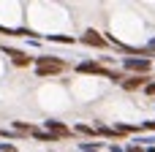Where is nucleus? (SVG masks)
<instances>
[{"label":"nucleus","instance_id":"nucleus-4","mask_svg":"<svg viewBox=\"0 0 155 152\" xmlns=\"http://www.w3.org/2000/svg\"><path fill=\"white\" fill-rule=\"evenodd\" d=\"M125 68L144 73V71H150V60H144V57H142V60H134V57H131V60H125Z\"/></svg>","mask_w":155,"mask_h":152},{"label":"nucleus","instance_id":"nucleus-8","mask_svg":"<svg viewBox=\"0 0 155 152\" xmlns=\"http://www.w3.org/2000/svg\"><path fill=\"white\" fill-rule=\"evenodd\" d=\"M0 152H16L14 144H0Z\"/></svg>","mask_w":155,"mask_h":152},{"label":"nucleus","instance_id":"nucleus-7","mask_svg":"<svg viewBox=\"0 0 155 152\" xmlns=\"http://www.w3.org/2000/svg\"><path fill=\"white\" fill-rule=\"evenodd\" d=\"M79 71H82V73H109V71H104L98 63H82Z\"/></svg>","mask_w":155,"mask_h":152},{"label":"nucleus","instance_id":"nucleus-11","mask_svg":"<svg viewBox=\"0 0 155 152\" xmlns=\"http://www.w3.org/2000/svg\"><path fill=\"white\" fill-rule=\"evenodd\" d=\"M128 152H144V150H142V147H136V144H131V147H128Z\"/></svg>","mask_w":155,"mask_h":152},{"label":"nucleus","instance_id":"nucleus-12","mask_svg":"<svg viewBox=\"0 0 155 152\" xmlns=\"http://www.w3.org/2000/svg\"><path fill=\"white\" fill-rule=\"evenodd\" d=\"M147 128H153V131H155V122H147Z\"/></svg>","mask_w":155,"mask_h":152},{"label":"nucleus","instance_id":"nucleus-2","mask_svg":"<svg viewBox=\"0 0 155 152\" xmlns=\"http://www.w3.org/2000/svg\"><path fill=\"white\" fill-rule=\"evenodd\" d=\"M3 52L11 57V63L14 65H19V68H25V65H30V57L25 54V52H19V49H11V46H3Z\"/></svg>","mask_w":155,"mask_h":152},{"label":"nucleus","instance_id":"nucleus-5","mask_svg":"<svg viewBox=\"0 0 155 152\" xmlns=\"http://www.w3.org/2000/svg\"><path fill=\"white\" fill-rule=\"evenodd\" d=\"M123 87H125V90H139V87H147V76H131V79H125V82H123Z\"/></svg>","mask_w":155,"mask_h":152},{"label":"nucleus","instance_id":"nucleus-9","mask_svg":"<svg viewBox=\"0 0 155 152\" xmlns=\"http://www.w3.org/2000/svg\"><path fill=\"white\" fill-rule=\"evenodd\" d=\"M76 131H79V133H87V136L93 133V128H87V125H76Z\"/></svg>","mask_w":155,"mask_h":152},{"label":"nucleus","instance_id":"nucleus-3","mask_svg":"<svg viewBox=\"0 0 155 152\" xmlns=\"http://www.w3.org/2000/svg\"><path fill=\"white\" fill-rule=\"evenodd\" d=\"M44 125H46V131H49L54 139H63V136H68V133H71V131H68L63 122H57V120H46Z\"/></svg>","mask_w":155,"mask_h":152},{"label":"nucleus","instance_id":"nucleus-1","mask_svg":"<svg viewBox=\"0 0 155 152\" xmlns=\"http://www.w3.org/2000/svg\"><path fill=\"white\" fill-rule=\"evenodd\" d=\"M65 68V63L60 60V57H38L35 60V73L44 79V76H54V73H60Z\"/></svg>","mask_w":155,"mask_h":152},{"label":"nucleus","instance_id":"nucleus-6","mask_svg":"<svg viewBox=\"0 0 155 152\" xmlns=\"http://www.w3.org/2000/svg\"><path fill=\"white\" fill-rule=\"evenodd\" d=\"M82 41H84V44H90V46H104V44H106V41H104V38H101V35L95 33V30H87Z\"/></svg>","mask_w":155,"mask_h":152},{"label":"nucleus","instance_id":"nucleus-10","mask_svg":"<svg viewBox=\"0 0 155 152\" xmlns=\"http://www.w3.org/2000/svg\"><path fill=\"white\" fill-rule=\"evenodd\" d=\"M144 92H147V95H155V82H153V84H147V87H144Z\"/></svg>","mask_w":155,"mask_h":152}]
</instances>
